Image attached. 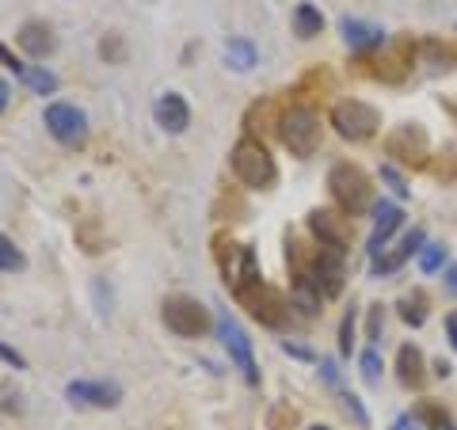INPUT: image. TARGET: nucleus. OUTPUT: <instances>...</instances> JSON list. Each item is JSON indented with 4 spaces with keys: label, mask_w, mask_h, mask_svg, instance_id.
Listing matches in <instances>:
<instances>
[{
    "label": "nucleus",
    "mask_w": 457,
    "mask_h": 430,
    "mask_svg": "<svg viewBox=\"0 0 457 430\" xmlns=\"http://www.w3.org/2000/svg\"><path fill=\"white\" fill-rule=\"evenodd\" d=\"M328 191H332L336 206L347 213V218H359V213H366L370 203H374V187H370V176H366L359 164H347V161L328 171Z\"/></svg>",
    "instance_id": "obj_1"
},
{
    "label": "nucleus",
    "mask_w": 457,
    "mask_h": 430,
    "mask_svg": "<svg viewBox=\"0 0 457 430\" xmlns=\"http://www.w3.org/2000/svg\"><path fill=\"white\" fill-rule=\"evenodd\" d=\"M233 171L237 179L252 191H270L278 179V168H275V156L263 149V141L255 137H240L233 145Z\"/></svg>",
    "instance_id": "obj_2"
},
{
    "label": "nucleus",
    "mask_w": 457,
    "mask_h": 430,
    "mask_svg": "<svg viewBox=\"0 0 457 430\" xmlns=\"http://www.w3.org/2000/svg\"><path fill=\"white\" fill-rule=\"evenodd\" d=\"M278 137L294 156H312L320 149V137H324L320 114L312 107H290L278 119Z\"/></svg>",
    "instance_id": "obj_3"
},
{
    "label": "nucleus",
    "mask_w": 457,
    "mask_h": 430,
    "mask_svg": "<svg viewBox=\"0 0 457 430\" xmlns=\"http://www.w3.org/2000/svg\"><path fill=\"white\" fill-rule=\"evenodd\" d=\"M294 275H305V278L320 290V297H339V294H343V282H347L343 252H336V248H317L309 263H305V260L294 263Z\"/></svg>",
    "instance_id": "obj_4"
},
{
    "label": "nucleus",
    "mask_w": 457,
    "mask_h": 430,
    "mask_svg": "<svg viewBox=\"0 0 457 430\" xmlns=\"http://www.w3.org/2000/svg\"><path fill=\"white\" fill-rule=\"evenodd\" d=\"M233 297H237L240 305H245L260 324H267V327H286V320H290V301H286L278 290H270L263 278L248 282L245 290H237Z\"/></svg>",
    "instance_id": "obj_5"
},
{
    "label": "nucleus",
    "mask_w": 457,
    "mask_h": 430,
    "mask_svg": "<svg viewBox=\"0 0 457 430\" xmlns=\"http://www.w3.org/2000/svg\"><path fill=\"white\" fill-rule=\"evenodd\" d=\"M161 317H164V324H168V332H176V335H183V339H203V335L210 332V309L198 305V301L187 297V294L168 297L164 309H161Z\"/></svg>",
    "instance_id": "obj_6"
},
{
    "label": "nucleus",
    "mask_w": 457,
    "mask_h": 430,
    "mask_svg": "<svg viewBox=\"0 0 457 430\" xmlns=\"http://www.w3.org/2000/svg\"><path fill=\"white\" fill-rule=\"evenodd\" d=\"M332 126H336V134L347 141H370L381 126V114L370 103H362V99H339L332 107Z\"/></svg>",
    "instance_id": "obj_7"
},
{
    "label": "nucleus",
    "mask_w": 457,
    "mask_h": 430,
    "mask_svg": "<svg viewBox=\"0 0 457 430\" xmlns=\"http://www.w3.org/2000/svg\"><path fill=\"white\" fill-rule=\"evenodd\" d=\"M218 263H221V275L228 282V290H245L248 282L260 278V263H255V252L245 248V244H233L218 236Z\"/></svg>",
    "instance_id": "obj_8"
},
{
    "label": "nucleus",
    "mask_w": 457,
    "mask_h": 430,
    "mask_svg": "<svg viewBox=\"0 0 457 430\" xmlns=\"http://www.w3.org/2000/svg\"><path fill=\"white\" fill-rule=\"evenodd\" d=\"M385 153L393 156L396 164H408V168H423L427 156H431V141H427V130L416 122H404L385 137Z\"/></svg>",
    "instance_id": "obj_9"
},
{
    "label": "nucleus",
    "mask_w": 457,
    "mask_h": 430,
    "mask_svg": "<svg viewBox=\"0 0 457 430\" xmlns=\"http://www.w3.org/2000/svg\"><path fill=\"white\" fill-rule=\"evenodd\" d=\"M218 335L225 343L228 358L237 362V369L245 374V381L248 385H260V366H255V358H252V339L245 335V327L228 317V312H221V317H218Z\"/></svg>",
    "instance_id": "obj_10"
},
{
    "label": "nucleus",
    "mask_w": 457,
    "mask_h": 430,
    "mask_svg": "<svg viewBox=\"0 0 457 430\" xmlns=\"http://www.w3.org/2000/svg\"><path fill=\"white\" fill-rule=\"evenodd\" d=\"M411 62H416V46H411V38H400L389 50L381 46V54H374L366 65H370V77H378L385 84H400L411 73Z\"/></svg>",
    "instance_id": "obj_11"
},
{
    "label": "nucleus",
    "mask_w": 457,
    "mask_h": 430,
    "mask_svg": "<svg viewBox=\"0 0 457 430\" xmlns=\"http://www.w3.org/2000/svg\"><path fill=\"white\" fill-rule=\"evenodd\" d=\"M46 130L69 149H80L88 141V119L73 103H50L46 107Z\"/></svg>",
    "instance_id": "obj_12"
},
{
    "label": "nucleus",
    "mask_w": 457,
    "mask_h": 430,
    "mask_svg": "<svg viewBox=\"0 0 457 430\" xmlns=\"http://www.w3.org/2000/svg\"><path fill=\"white\" fill-rule=\"evenodd\" d=\"M309 233L317 236L320 248L347 252V244H351V225H347V218H339V213H332V210H312V213H309Z\"/></svg>",
    "instance_id": "obj_13"
},
{
    "label": "nucleus",
    "mask_w": 457,
    "mask_h": 430,
    "mask_svg": "<svg viewBox=\"0 0 457 430\" xmlns=\"http://www.w3.org/2000/svg\"><path fill=\"white\" fill-rule=\"evenodd\" d=\"M65 396L84 408H114L122 400V389L114 381H73L65 389Z\"/></svg>",
    "instance_id": "obj_14"
},
{
    "label": "nucleus",
    "mask_w": 457,
    "mask_h": 430,
    "mask_svg": "<svg viewBox=\"0 0 457 430\" xmlns=\"http://www.w3.org/2000/svg\"><path fill=\"white\" fill-rule=\"evenodd\" d=\"M400 221H404V210H400L396 203H378L374 206V233H370V244H366V252H370V260H381V252H385V244H389V236L400 228Z\"/></svg>",
    "instance_id": "obj_15"
},
{
    "label": "nucleus",
    "mask_w": 457,
    "mask_h": 430,
    "mask_svg": "<svg viewBox=\"0 0 457 430\" xmlns=\"http://www.w3.org/2000/svg\"><path fill=\"white\" fill-rule=\"evenodd\" d=\"M153 119H156L161 130L183 134L191 126V107H187V99H183L179 92H164L161 99H156V107H153Z\"/></svg>",
    "instance_id": "obj_16"
},
{
    "label": "nucleus",
    "mask_w": 457,
    "mask_h": 430,
    "mask_svg": "<svg viewBox=\"0 0 457 430\" xmlns=\"http://www.w3.org/2000/svg\"><path fill=\"white\" fill-rule=\"evenodd\" d=\"M339 31H343V38H347V46L359 50V54H370V50H381L385 46V31H381V27H374V23H362V20L343 16L339 20Z\"/></svg>",
    "instance_id": "obj_17"
},
{
    "label": "nucleus",
    "mask_w": 457,
    "mask_h": 430,
    "mask_svg": "<svg viewBox=\"0 0 457 430\" xmlns=\"http://www.w3.org/2000/svg\"><path fill=\"white\" fill-rule=\"evenodd\" d=\"M16 42H20V46H23L27 54H31V57H46V54H54V46H57L54 31H50L46 23H38V20H27V23L20 27Z\"/></svg>",
    "instance_id": "obj_18"
},
{
    "label": "nucleus",
    "mask_w": 457,
    "mask_h": 430,
    "mask_svg": "<svg viewBox=\"0 0 457 430\" xmlns=\"http://www.w3.org/2000/svg\"><path fill=\"white\" fill-rule=\"evenodd\" d=\"M423 228H411V233L404 236V240H400V248L393 252V255H385V260H378L374 263V275H393V270H400V267H404L408 260H411V255H416L420 248H423Z\"/></svg>",
    "instance_id": "obj_19"
},
{
    "label": "nucleus",
    "mask_w": 457,
    "mask_h": 430,
    "mask_svg": "<svg viewBox=\"0 0 457 430\" xmlns=\"http://www.w3.org/2000/svg\"><path fill=\"white\" fill-rule=\"evenodd\" d=\"M423 351L420 347H411V343H404L396 354V374H400V385H408V389H420V385L427 381L423 374Z\"/></svg>",
    "instance_id": "obj_20"
},
{
    "label": "nucleus",
    "mask_w": 457,
    "mask_h": 430,
    "mask_svg": "<svg viewBox=\"0 0 457 430\" xmlns=\"http://www.w3.org/2000/svg\"><path fill=\"white\" fill-rule=\"evenodd\" d=\"M427 317H431V297H427L423 290H411L400 297V320L411 324V327H423Z\"/></svg>",
    "instance_id": "obj_21"
},
{
    "label": "nucleus",
    "mask_w": 457,
    "mask_h": 430,
    "mask_svg": "<svg viewBox=\"0 0 457 430\" xmlns=\"http://www.w3.org/2000/svg\"><path fill=\"white\" fill-rule=\"evenodd\" d=\"M411 419L423 423L427 430H457L453 415L442 408V404H431V400H423V404H416V411H411Z\"/></svg>",
    "instance_id": "obj_22"
},
{
    "label": "nucleus",
    "mask_w": 457,
    "mask_h": 430,
    "mask_svg": "<svg viewBox=\"0 0 457 430\" xmlns=\"http://www.w3.org/2000/svg\"><path fill=\"white\" fill-rule=\"evenodd\" d=\"M290 301H294V309H302L305 317H312V312H320V290L312 285L305 275H294V294H290Z\"/></svg>",
    "instance_id": "obj_23"
},
{
    "label": "nucleus",
    "mask_w": 457,
    "mask_h": 430,
    "mask_svg": "<svg viewBox=\"0 0 457 430\" xmlns=\"http://www.w3.org/2000/svg\"><path fill=\"white\" fill-rule=\"evenodd\" d=\"M294 31L297 38H317L324 31V16H320V8H312V4H297L294 8Z\"/></svg>",
    "instance_id": "obj_24"
},
{
    "label": "nucleus",
    "mask_w": 457,
    "mask_h": 430,
    "mask_svg": "<svg viewBox=\"0 0 457 430\" xmlns=\"http://www.w3.org/2000/svg\"><path fill=\"white\" fill-rule=\"evenodd\" d=\"M225 62H228V69H237V73H248V69L255 65V46L248 38H228L225 42Z\"/></svg>",
    "instance_id": "obj_25"
},
{
    "label": "nucleus",
    "mask_w": 457,
    "mask_h": 430,
    "mask_svg": "<svg viewBox=\"0 0 457 430\" xmlns=\"http://www.w3.org/2000/svg\"><path fill=\"white\" fill-rule=\"evenodd\" d=\"M20 80H23L31 92H38V95H54V92H57V77L50 73V69H35V65H27L23 73H20Z\"/></svg>",
    "instance_id": "obj_26"
},
{
    "label": "nucleus",
    "mask_w": 457,
    "mask_h": 430,
    "mask_svg": "<svg viewBox=\"0 0 457 430\" xmlns=\"http://www.w3.org/2000/svg\"><path fill=\"white\" fill-rule=\"evenodd\" d=\"M27 260H23V252L12 244L4 233H0V270H8V275H16V270H23Z\"/></svg>",
    "instance_id": "obj_27"
},
{
    "label": "nucleus",
    "mask_w": 457,
    "mask_h": 430,
    "mask_svg": "<svg viewBox=\"0 0 457 430\" xmlns=\"http://www.w3.org/2000/svg\"><path fill=\"white\" fill-rule=\"evenodd\" d=\"M442 263H446V248H442V244H423L420 248V267L427 270V275L442 270Z\"/></svg>",
    "instance_id": "obj_28"
},
{
    "label": "nucleus",
    "mask_w": 457,
    "mask_h": 430,
    "mask_svg": "<svg viewBox=\"0 0 457 430\" xmlns=\"http://www.w3.org/2000/svg\"><path fill=\"white\" fill-rule=\"evenodd\" d=\"M362 377H366V385H381V354L374 347L362 354Z\"/></svg>",
    "instance_id": "obj_29"
},
{
    "label": "nucleus",
    "mask_w": 457,
    "mask_h": 430,
    "mask_svg": "<svg viewBox=\"0 0 457 430\" xmlns=\"http://www.w3.org/2000/svg\"><path fill=\"white\" fill-rule=\"evenodd\" d=\"M354 347V309L343 317V327H339V354H351Z\"/></svg>",
    "instance_id": "obj_30"
},
{
    "label": "nucleus",
    "mask_w": 457,
    "mask_h": 430,
    "mask_svg": "<svg viewBox=\"0 0 457 430\" xmlns=\"http://www.w3.org/2000/svg\"><path fill=\"white\" fill-rule=\"evenodd\" d=\"M339 400H343V411H347V415H354V423H359V426H370V415L362 411V404H359V396L343 393Z\"/></svg>",
    "instance_id": "obj_31"
},
{
    "label": "nucleus",
    "mask_w": 457,
    "mask_h": 430,
    "mask_svg": "<svg viewBox=\"0 0 457 430\" xmlns=\"http://www.w3.org/2000/svg\"><path fill=\"white\" fill-rule=\"evenodd\" d=\"M297 423V415L290 408H275V415H270V430H290Z\"/></svg>",
    "instance_id": "obj_32"
},
{
    "label": "nucleus",
    "mask_w": 457,
    "mask_h": 430,
    "mask_svg": "<svg viewBox=\"0 0 457 430\" xmlns=\"http://www.w3.org/2000/svg\"><path fill=\"white\" fill-rule=\"evenodd\" d=\"M381 179L389 183V187H393V191H396L400 198H408V187H404V179L396 176V168H389V164H385V168H381Z\"/></svg>",
    "instance_id": "obj_33"
},
{
    "label": "nucleus",
    "mask_w": 457,
    "mask_h": 430,
    "mask_svg": "<svg viewBox=\"0 0 457 430\" xmlns=\"http://www.w3.org/2000/svg\"><path fill=\"white\" fill-rule=\"evenodd\" d=\"M381 327H385V312H381V305H374V309H370V327H366V335H370V339H381Z\"/></svg>",
    "instance_id": "obj_34"
},
{
    "label": "nucleus",
    "mask_w": 457,
    "mask_h": 430,
    "mask_svg": "<svg viewBox=\"0 0 457 430\" xmlns=\"http://www.w3.org/2000/svg\"><path fill=\"white\" fill-rule=\"evenodd\" d=\"M423 54L435 57V62H453V50H450V46H438V42H427Z\"/></svg>",
    "instance_id": "obj_35"
},
{
    "label": "nucleus",
    "mask_w": 457,
    "mask_h": 430,
    "mask_svg": "<svg viewBox=\"0 0 457 430\" xmlns=\"http://www.w3.org/2000/svg\"><path fill=\"white\" fill-rule=\"evenodd\" d=\"M99 54L111 57V62H119V57H122V42L119 38H104V42H99Z\"/></svg>",
    "instance_id": "obj_36"
},
{
    "label": "nucleus",
    "mask_w": 457,
    "mask_h": 430,
    "mask_svg": "<svg viewBox=\"0 0 457 430\" xmlns=\"http://www.w3.org/2000/svg\"><path fill=\"white\" fill-rule=\"evenodd\" d=\"M0 62H4V65L12 69V73H16V77H20V73H23V69H27V65H23V62H20V57H16V54H12L8 46H0Z\"/></svg>",
    "instance_id": "obj_37"
},
{
    "label": "nucleus",
    "mask_w": 457,
    "mask_h": 430,
    "mask_svg": "<svg viewBox=\"0 0 457 430\" xmlns=\"http://www.w3.org/2000/svg\"><path fill=\"white\" fill-rule=\"evenodd\" d=\"M0 358H4L12 369H23V366H27V362H23V354H20V351H12V347H4V343H0Z\"/></svg>",
    "instance_id": "obj_38"
},
{
    "label": "nucleus",
    "mask_w": 457,
    "mask_h": 430,
    "mask_svg": "<svg viewBox=\"0 0 457 430\" xmlns=\"http://www.w3.org/2000/svg\"><path fill=\"white\" fill-rule=\"evenodd\" d=\"M282 351H286V354H294V358H305V362L312 358L309 347H302V343H290V339H282Z\"/></svg>",
    "instance_id": "obj_39"
},
{
    "label": "nucleus",
    "mask_w": 457,
    "mask_h": 430,
    "mask_svg": "<svg viewBox=\"0 0 457 430\" xmlns=\"http://www.w3.org/2000/svg\"><path fill=\"white\" fill-rule=\"evenodd\" d=\"M446 335H450V347L457 351V312H450V317H446Z\"/></svg>",
    "instance_id": "obj_40"
},
{
    "label": "nucleus",
    "mask_w": 457,
    "mask_h": 430,
    "mask_svg": "<svg viewBox=\"0 0 457 430\" xmlns=\"http://www.w3.org/2000/svg\"><path fill=\"white\" fill-rule=\"evenodd\" d=\"M435 374H438V377H450V362H442V358H438V362H435Z\"/></svg>",
    "instance_id": "obj_41"
},
{
    "label": "nucleus",
    "mask_w": 457,
    "mask_h": 430,
    "mask_svg": "<svg viewBox=\"0 0 457 430\" xmlns=\"http://www.w3.org/2000/svg\"><path fill=\"white\" fill-rule=\"evenodd\" d=\"M4 107H8V84L0 80V111H4Z\"/></svg>",
    "instance_id": "obj_42"
},
{
    "label": "nucleus",
    "mask_w": 457,
    "mask_h": 430,
    "mask_svg": "<svg viewBox=\"0 0 457 430\" xmlns=\"http://www.w3.org/2000/svg\"><path fill=\"white\" fill-rule=\"evenodd\" d=\"M446 282H450V290L457 294V270H453V267H450V275H446Z\"/></svg>",
    "instance_id": "obj_43"
},
{
    "label": "nucleus",
    "mask_w": 457,
    "mask_h": 430,
    "mask_svg": "<svg viewBox=\"0 0 457 430\" xmlns=\"http://www.w3.org/2000/svg\"><path fill=\"white\" fill-rule=\"evenodd\" d=\"M309 430H332V426H309Z\"/></svg>",
    "instance_id": "obj_44"
}]
</instances>
